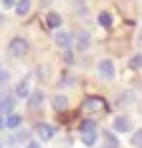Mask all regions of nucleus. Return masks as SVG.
I'll return each instance as SVG.
<instances>
[{
	"instance_id": "obj_8",
	"label": "nucleus",
	"mask_w": 142,
	"mask_h": 148,
	"mask_svg": "<svg viewBox=\"0 0 142 148\" xmlns=\"http://www.w3.org/2000/svg\"><path fill=\"white\" fill-rule=\"evenodd\" d=\"M89 41H91L89 33H86V31H79V33H76V41H74V49H76V51H86V49H89Z\"/></svg>"
},
{
	"instance_id": "obj_23",
	"label": "nucleus",
	"mask_w": 142,
	"mask_h": 148,
	"mask_svg": "<svg viewBox=\"0 0 142 148\" xmlns=\"http://www.w3.org/2000/svg\"><path fill=\"white\" fill-rule=\"evenodd\" d=\"M26 148H41V146H38L36 140H30V143H26Z\"/></svg>"
},
{
	"instance_id": "obj_22",
	"label": "nucleus",
	"mask_w": 142,
	"mask_h": 148,
	"mask_svg": "<svg viewBox=\"0 0 142 148\" xmlns=\"http://www.w3.org/2000/svg\"><path fill=\"white\" fill-rule=\"evenodd\" d=\"M8 82V72H0V84H5Z\"/></svg>"
},
{
	"instance_id": "obj_13",
	"label": "nucleus",
	"mask_w": 142,
	"mask_h": 148,
	"mask_svg": "<svg viewBox=\"0 0 142 148\" xmlns=\"http://www.w3.org/2000/svg\"><path fill=\"white\" fill-rule=\"evenodd\" d=\"M5 128H10V130H18V128H20V115H8V118H5Z\"/></svg>"
},
{
	"instance_id": "obj_9",
	"label": "nucleus",
	"mask_w": 142,
	"mask_h": 148,
	"mask_svg": "<svg viewBox=\"0 0 142 148\" xmlns=\"http://www.w3.org/2000/svg\"><path fill=\"white\" fill-rule=\"evenodd\" d=\"M114 130H117V133H129V130H132V120L124 118V115H119V118L114 120Z\"/></svg>"
},
{
	"instance_id": "obj_5",
	"label": "nucleus",
	"mask_w": 142,
	"mask_h": 148,
	"mask_svg": "<svg viewBox=\"0 0 142 148\" xmlns=\"http://www.w3.org/2000/svg\"><path fill=\"white\" fill-rule=\"evenodd\" d=\"M97 72H99L101 79H114V64H112V59H101L99 64H97Z\"/></svg>"
},
{
	"instance_id": "obj_26",
	"label": "nucleus",
	"mask_w": 142,
	"mask_h": 148,
	"mask_svg": "<svg viewBox=\"0 0 142 148\" xmlns=\"http://www.w3.org/2000/svg\"><path fill=\"white\" fill-rule=\"evenodd\" d=\"M3 128H5V118L0 115V130H3Z\"/></svg>"
},
{
	"instance_id": "obj_3",
	"label": "nucleus",
	"mask_w": 142,
	"mask_h": 148,
	"mask_svg": "<svg viewBox=\"0 0 142 148\" xmlns=\"http://www.w3.org/2000/svg\"><path fill=\"white\" fill-rule=\"evenodd\" d=\"M79 138H81V143H84V146H94V140H97V128H94V123H91V120L81 123Z\"/></svg>"
},
{
	"instance_id": "obj_4",
	"label": "nucleus",
	"mask_w": 142,
	"mask_h": 148,
	"mask_svg": "<svg viewBox=\"0 0 142 148\" xmlns=\"http://www.w3.org/2000/svg\"><path fill=\"white\" fill-rule=\"evenodd\" d=\"M53 41H56V46H58V49L69 51L71 46H74V36H71L69 31H56V33H53Z\"/></svg>"
},
{
	"instance_id": "obj_10",
	"label": "nucleus",
	"mask_w": 142,
	"mask_h": 148,
	"mask_svg": "<svg viewBox=\"0 0 142 148\" xmlns=\"http://www.w3.org/2000/svg\"><path fill=\"white\" fill-rule=\"evenodd\" d=\"M30 79H20L18 87H15V97H30Z\"/></svg>"
},
{
	"instance_id": "obj_15",
	"label": "nucleus",
	"mask_w": 142,
	"mask_h": 148,
	"mask_svg": "<svg viewBox=\"0 0 142 148\" xmlns=\"http://www.w3.org/2000/svg\"><path fill=\"white\" fill-rule=\"evenodd\" d=\"M41 102H43V95H41V92H33V95L28 97V105L33 107V110H36V107H41Z\"/></svg>"
},
{
	"instance_id": "obj_27",
	"label": "nucleus",
	"mask_w": 142,
	"mask_h": 148,
	"mask_svg": "<svg viewBox=\"0 0 142 148\" xmlns=\"http://www.w3.org/2000/svg\"><path fill=\"white\" fill-rule=\"evenodd\" d=\"M0 148H3V146H0Z\"/></svg>"
},
{
	"instance_id": "obj_11",
	"label": "nucleus",
	"mask_w": 142,
	"mask_h": 148,
	"mask_svg": "<svg viewBox=\"0 0 142 148\" xmlns=\"http://www.w3.org/2000/svg\"><path fill=\"white\" fill-rule=\"evenodd\" d=\"M46 26L53 28V31H58L61 28V15L58 13H46Z\"/></svg>"
},
{
	"instance_id": "obj_21",
	"label": "nucleus",
	"mask_w": 142,
	"mask_h": 148,
	"mask_svg": "<svg viewBox=\"0 0 142 148\" xmlns=\"http://www.w3.org/2000/svg\"><path fill=\"white\" fill-rule=\"evenodd\" d=\"M13 140H28V130H18L13 135Z\"/></svg>"
},
{
	"instance_id": "obj_6",
	"label": "nucleus",
	"mask_w": 142,
	"mask_h": 148,
	"mask_svg": "<svg viewBox=\"0 0 142 148\" xmlns=\"http://www.w3.org/2000/svg\"><path fill=\"white\" fill-rule=\"evenodd\" d=\"M13 110H15V97L13 95H3L0 97V112L8 118V115H13Z\"/></svg>"
},
{
	"instance_id": "obj_18",
	"label": "nucleus",
	"mask_w": 142,
	"mask_h": 148,
	"mask_svg": "<svg viewBox=\"0 0 142 148\" xmlns=\"http://www.w3.org/2000/svg\"><path fill=\"white\" fill-rule=\"evenodd\" d=\"M99 23L104 26V28H109V26H112V15L107 13V10H104V13H99Z\"/></svg>"
},
{
	"instance_id": "obj_19",
	"label": "nucleus",
	"mask_w": 142,
	"mask_h": 148,
	"mask_svg": "<svg viewBox=\"0 0 142 148\" xmlns=\"http://www.w3.org/2000/svg\"><path fill=\"white\" fill-rule=\"evenodd\" d=\"M132 146L142 148V130H135V133H132Z\"/></svg>"
},
{
	"instance_id": "obj_2",
	"label": "nucleus",
	"mask_w": 142,
	"mask_h": 148,
	"mask_svg": "<svg viewBox=\"0 0 142 148\" xmlns=\"http://www.w3.org/2000/svg\"><path fill=\"white\" fill-rule=\"evenodd\" d=\"M8 54H10V56H15V59L26 56V54H28V41H26V38H20V36H15L13 41L8 44Z\"/></svg>"
},
{
	"instance_id": "obj_25",
	"label": "nucleus",
	"mask_w": 142,
	"mask_h": 148,
	"mask_svg": "<svg viewBox=\"0 0 142 148\" xmlns=\"http://www.w3.org/2000/svg\"><path fill=\"white\" fill-rule=\"evenodd\" d=\"M137 46H140V49H142V31H140V33H137Z\"/></svg>"
},
{
	"instance_id": "obj_14",
	"label": "nucleus",
	"mask_w": 142,
	"mask_h": 148,
	"mask_svg": "<svg viewBox=\"0 0 142 148\" xmlns=\"http://www.w3.org/2000/svg\"><path fill=\"white\" fill-rule=\"evenodd\" d=\"M51 102H53V110H58V112H61V110H66V105H69V100H66L64 95H56V97H53Z\"/></svg>"
},
{
	"instance_id": "obj_16",
	"label": "nucleus",
	"mask_w": 142,
	"mask_h": 148,
	"mask_svg": "<svg viewBox=\"0 0 142 148\" xmlns=\"http://www.w3.org/2000/svg\"><path fill=\"white\" fill-rule=\"evenodd\" d=\"M104 148H119V143H117L114 133H104Z\"/></svg>"
},
{
	"instance_id": "obj_12",
	"label": "nucleus",
	"mask_w": 142,
	"mask_h": 148,
	"mask_svg": "<svg viewBox=\"0 0 142 148\" xmlns=\"http://www.w3.org/2000/svg\"><path fill=\"white\" fill-rule=\"evenodd\" d=\"M15 13L18 15H28L30 13V0H18V3H15Z\"/></svg>"
},
{
	"instance_id": "obj_20",
	"label": "nucleus",
	"mask_w": 142,
	"mask_h": 148,
	"mask_svg": "<svg viewBox=\"0 0 142 148\" xmlns=\"http://www.w3.org/2000/svg\"><path fill=\"white\" fill-rule=\"evenodd\" d=\"M132 100H135V95H132V92H127V95H122V97H119V105H129Z\"/></svg>"
},
{
	"instance_id": "obj_7",
	"label": "nucleus",
	"mask_w": 142,
	"mask_h": 148,
	"mask_svg": "<svg viewBox=\"0 0 142 148\" xmlns=\"http://www.w3.org/2000/svg\"><path fill=\"white\" fill-rule=\"evenodd\" d=\"M36 133H38L41 140H51L53 133H56V128H53L51 123H38V125H36Z\"/></svg>"
},
{
	"instance_id": "obj_17",
	"label": "nucleus",
	"mask_w": 142,
	"mask_h": 148,
	"mask_svg": "<svg viewBox=\"0 0 142 148\" xmlns=\"http://www.w3.org/2000/svg\"><path fill=\"white\" fill-rule=\"evenodd\" d=\"M129 69H135V72L142 69V51H140V54H135V56L129 59Z\"/></svg>"
},
{
	"instance_id": "obj_24",
	"label": "nucleus",
	"mask_w": 142,
	"mask_h": 148,
	"mask_svg": "<svg viewBox=\"0 0 142 148\" xmlns=\"http://www.w3.org/2000/svg\"><path fill=\"white\" fill-rule=\"evenodd\" d=\"M3 5H5V8H10V5H15V0H3Z\"/></svg>"
},
{
	"instance_id": "obj_1",
	"label": "nucleus",
	"mask_w": 142,
	"mask_h": 148,
	"mask_svg": "<svg viewBox=\"0 0 142 148\" xmlns=\"http://www.w3.org/2000/svg\"><path fill=\"white\" fill-rule=\"evenodd\" d=\"M81 110H84L86 115H101V112H107V100H101V97H86L84 105H81Z\"/></svg>"
}]
</instances>
